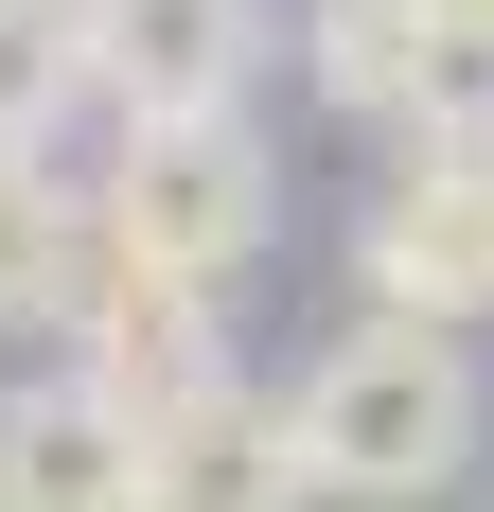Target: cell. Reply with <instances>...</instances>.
<instances>
[{
	"label": "cell",
	"mask_w": 494,
	"mask_h": 512,
	"mask_svg": "<svg viewBox=\"0 0 494 512\" xmlns=\"http://www.w3.org/2000/svg\"><path fill=\"white\" fill-rule=\"evenodd\" d=\"M283 424H300L318 512H442L477 477V442H494V371L442 318H353L336 354L283 389Z\"/></svg>",
	"instance_id": "cell-1"
},
{
	"label": "cell",
	"mask_w": 494,
	"mask_h": 512,
	"mask_svg": "<svg viewBox=\"0 0 494 512\" xmlns=\"http://www.w3.org/2000/svg\"><path fill=\"white\" fill-rule=\"evenodd\" d=\"M89 248L195 283V301H247V265L283 248V142L212 106V124H106V177H89Z\"/></svg>",
	"instance_id": "cell-2"
},
{
	"label": "cell",
	"mask_w": 494,
	"mask_h": 512,
	"mask_svg": "<svg viewBox=\"0 0 494 512\" xmlns=\"http://www.w3.org/2000/svg\"><path fill=\"white\" fill-rule=\"evenodd\" d=\"M353 283H371V318H442V336L494 318V106L389 142V177L353 212Z\"/></svg>",
	"instance_id": "cell-3"
},
{
	"label": "cell",
	"mask_w": 494,
	"mask_h": 512,
	"mask_svg": "<svg viewBox=\"0 0 494 512\" xmlns=\"http://www.w3.org/2000/svg\"><path fill=\"white\" fill-rule=\"evenodd\" d=\"M265 53H283V0H89L106 124H212L265 89Z\"/></svg>",
	"instance_id": "cell-4"
},
{
	"label": "cell",
	"mask_w": 494,
	"mask_h": 512,
	"mask_svg": "<svg viewBox=\"0 0 494 512\" xmlns=\"http://www.w3.org/2000/svg\"><path fill=\"white\" fill-rule=\"evenodd\" d=\"M53 354L89 371V389H124V407H177V389L230 371V301H195V283L89 248V265H71V301H53Z\"/></svg>",
	"instance_id": "cell-5"
},
{
	"label": "cell",
	"mask_w": 494,
	"mask_h": 512,
	"mask_svg": "<svg viewBox=\"0 0 494 512\" xmlns=\"http://www.w3.org/2000/svg\"><path fill=\"white\" fill-rule=\"evenodd\" d=\"M142 512H318V477H300V424H283V389L212 371V389L142 407Z\"/></svg>",
	"instance_id": "cell-6"
},
{
	"label": "cell",
	"mask_w": 494,
	"mask_h": 512,
	"mask_svg": "<svg viewBox=\"0 0 494 512\" xmlns=\"http://www.w3.org/2000/svg\"><path fill=\"white\" fill-rule=\"evenodd\" d=\"M0 512H142V407L71 354L0 371Z\"/></svg>",
	"instance_id": "cell-7"
},
{
	"label": "cell",
	"mask_w": 494,
	"mask_h": 512,
	"mask_svg": "<svg viewBox=\"0 0 494 512\" xmlns=\"http://www.w3.org/2000/svg\"><path fill=\"white\" fill-rule=\"evenodd\" d=\"M300 89L336 106V124H371V142H406V124H459L442 106V53H424V0H300Z\"/></svg>",
	"instance_id": "cell-8"
},
{
	"label": "cell",
	"mask_w": 494,
	"mask_h": 512,
	"mask_svg": "<svg viewBox=\"0 0 494 512\" xmlns=\"http://www.w3.org/2000/svg\"><path fill=\"white\" fill-rule=\"evenodd\" d=\"M89 0H0V159H53L89 124Z\"/></svg>",
	"instance_id": "cell-9"
},
{
	"label": "cell",
	"mask_w": 494,
	"mask_h": 512,
	"mask_svg": "<svg viewBox=\"0 0 494 512\" xmlns=\"http://www.w3.org/2000/svg\"><path fill=\"white\" fill-rule=\"evenodd\" d=\"M71 265H89V195L53 159H0V336H53Z\"/></svg>",
	"instance_id": "cell-10"
},
{
	"label": "cell",
	"mask_w": 494,
	"mask_h": 512,
	"mask_svg": "<svg viewBox=\"0 0 494 512\" xmlns=\"http://www.w3.org/2000/svg\"><path fill=\"white\" fill-rule=\"evenodd\" d=\"M424 53H442V106H494V0H424Z\"/></svg>",
	"instance_id": "cell-11"
}]
</instances>
